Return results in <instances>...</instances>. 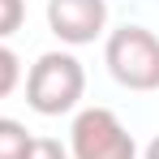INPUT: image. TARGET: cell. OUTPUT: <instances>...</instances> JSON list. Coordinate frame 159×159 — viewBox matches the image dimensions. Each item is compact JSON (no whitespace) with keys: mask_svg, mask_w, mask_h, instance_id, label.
I'll list each match as a JSON object with an SVG mask.
<instances>
[{"mask_svg":"<svg viewBox=\"0 0 159 159\" xmlns=\"http://www.w3.org/2000/svg\"><path fill=\"white\" fill-rule=\"evenodd\" d=\"M86 95V69L73 52H43L26 73V103L39 116H65Z\"/></svg>","mask_w":159,"mask_h":159,"instance_id":"obj_1","label":"cell"},{"mask_svg":"<svg viewBox=\"0 0 159 159\" xmlns=\"http://www.w3.org/2000/svg\"><path fill=\"white\" fill-rule=\"evenodd\" d=\"M103 65L125 90H159V34L146 26H120L103 43Z\"/></svg>","mask_w":159,"mask_h":159,"instance_id":"obj_2","label":"cell"},{"mask_svg":"<svg viewBox=\"0 0 159 159\" xmlns=\"http://www.w3.org/2000/svg\"><path fill=\"white\" fill-rule=\"evenodd\" d=\"M69 159H138V142L112 107H82L69 125Z\"/></svg>","mask_w":159,"mask_h":159,"instance_id":"obj_3","label":"cell"},{"mask_svg":"<svg viewBox=\"0 0 159 159\" xmlns=\"http://www.w3.org/2000/svg\"><path fill=\"white\" fill-rule=\"evenodd\" d=\"M48 26L60 43L86 48L107 30V0H48Z\"/></svg>","mask_w":159,"mask_h":159,"instance_id":"obj_4","label":"cell"},{"mask_svg":"<svg viewBox=\"0 0 159 159\" xmlns=\"http://www.w3.org/2000/svg\"><path fill=\"white\" fill-rule=\"evenodd\" d=\"M30 142H34V133H30L22 120L0 116V159H26L30 155Z\"/></svg>","mask_w":159,"mask_h":159,"instance_id":"obj_5","label":"cell"},{"mask_svg":"<svg viewBox=\"0 0 159 159\" xmlns=\"http://www.w3.org/2000/svg\"><path fill=\"white\" fill-rule=\"evenodd\" d=\"M17 82H22V60H17L13 48L0 43V99H9V95L17 90Z\"/></svg>","mask_w":159,"mask_h":159,"instance_id":"obj_6","label":"cell"},{"mask_svg":"<svg viewBox=\"0 0 159 159\" xmlns=\"http://www.w3.org/2000/svg\"><path fill=\"white\" fill-rule=\"evenodd\" d=\"M22 22H26V0H0V43L17 34Z\"/></svg>","mask_w":159,"mask_h":159,"instance_id":"obj_7","label":"cell"},{"mask_svg":"<svg viewBox=\"0 0 159 159\" xmlns=\"http://www.w3.org/2000/svg\"><path fill=\"white\" fill-rule=\"evenodd\" d=\"M26 159H69V146H60L56 138H34Z\"/></svg>","mask_w":159,"mask_h":159,"instance_id":"obj_8","label":"cell"},{"mask_svg":"<svg viewBox=\"0 0 159 159\" xmlns=\"http://www.w3.org/2000/svg\"><path fill=\"white\" fill-rule=\"evenodd\" d=\"M142 159H159V138L151 142V146H146V155H142Z\"/></svg>","mask_w":159,"mask_h":159,"instance_id":"obj_9","label":"cell"}]
</instances>
